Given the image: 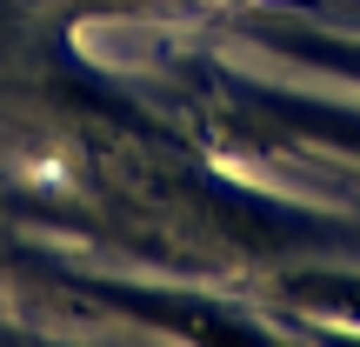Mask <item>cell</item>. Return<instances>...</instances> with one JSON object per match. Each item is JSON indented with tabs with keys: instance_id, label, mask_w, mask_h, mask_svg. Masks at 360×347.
<instances>
[{
	"instance_id": "obj_2",
	"label": "cell",
	"mask_w": 360,
	"mask_h": 347,
	"mask_svg": "<svg viewBox=\"0 0 360 347\" xmlns=\"http://www.w3.org/2000/svg\"><path fill=\"white\" fill-rule=\"evenodd\" d=\"M281 301L300 314H327L340 327H360V274L347 267H300V274H281Z\"/></svg>"
},
{
	"instance_id": "obj_3",
	"label": "cell",
	"mask_w": 360,
	"mask_h": 347,
	"mask_svg": "<svg viewBox=\"0 0 360 347\" xmlns=\"http://www.w3.org/2000/svg\"><path fill=\"white\" fill-rule=\"evenodd\" d=\"M300 341H314V347H360V327H314V321H300Z\"/></svg>"
},
{
	"instance_id": "obj_1",
	"label": "cell",
	"mask_w": 360,
	"mask_h": 347,
	"mask_svg": "<svg viewBox=\"0 0 360 347\" xmlns=\"http://www.w3.org/2000/svg\"><path fill=\"white\" fill-rule=\"evenodd\" d=\"M53 281L67 294L94 301V308L120 314V321L147 327V334H167L180 347H294L287 334H274L260 314H247L240 301L207 294V287H180V281H127V274H80L60 267Z\"/></svg>"
}]
</instances>
